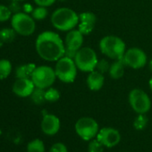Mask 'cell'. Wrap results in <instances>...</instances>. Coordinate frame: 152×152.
<instances>
[{"mask_svg": "<svg viewBox=\"0 0 152 152\" xmlns=\"http://www.w3.org/2000/svg\"><path fill=\"white\" fill-rule=\"evenodd\" d=\"M35 48L39 57L48 62H56L65 56L64 40L56 32L51 31H43L37 37Z\"/></svg>", "mask_w": 152, "mask_h": 152, "instance_id": "6da1fadb", "label": "cell"}, {"mask_svg": "<svg viewBox=\"0 0 152 152\" xmlns=\"http://www.w3.org/2000/svg\"><path fill=\"white\" fill-rule=\"evenodd\" d=\"M53 27L60 31H69L79 23V15L69 7L55 10L50 18Z\"/></svg>", "mask_w": 152, "mask_h": 152, "instance_id": "7a4b0ae2", "label": "cell"}, {"mask_svg": "<svg viewBox=\"0 0 152 152\" xmlns=\"http://www.w3.org/2000/svg\"><path fill=\"white\" fill-rule=\"evenodd\" d=\"M99 50L105 56L113 60L122 59L126 51L124 41L115 35L103 37L99 41Z\"/></svg>", "mask_w": 152, "mask_h": 152, "instance_id": "3957f363", "label": "cell"}, {"mask_svg": "<svg viewBox=\"0 0 152 152\" xmlns=\"http://www.w3.org/2000/svg\"><path fill=\"white\" fill-rule=\"evenodd\" d=\"M55 72L56 78L64 83H72L77 76L78 68L75 64L73 58L64 56L56 62Z\"/></svg>", "mask_w": 152, "mask_h": 152, "instance_id": "277c9868", "label": "cell"}, {"mask_svg": "<svg viewBox=\"0 0 152 152\" xmlns=\"http://www.w3.org/2000/svg\"><path fill=\"white\" fill-rule=\"evenodd\" d=\"M73 60L78 70L83 72H90L96 69L99 61L94 49L90 47H84L76 52Z\"/></svg>", "mask_w": 152, "mask_h": 152, "instance_id": "5b68a950", "label": "cell"}, {"mask_svg": "<svg viewBox=\"0 0 152 152\" xmlns=\"http://www.w3.org/2000/svg\"><path fill=\"white\" fill-rule=\"evenodd\" d=\"M31 79L36 88L47 90L55 83L56 75L55 69L52 67L48 65H39L33 71Z\"/></svg>", "mask_w": 152, "mask_h": 152, "instance_id": "8992f818", "label": "cell"}, {"mask_svg": "<svg viewBox=\"0 0 152 152\" xmlns=\"http://www.w3.org/2000/svg\"><path fill=\"white\" fill-rule=\"evenodd\" d=\"M11 25L17 34L24 37L32 35L36 30V23L33 17L23 12L12 15Z\"/></svg>", "mask_w": 152, "mask_h": 152, "instance_id": "52a82bcc", "label": "cell"}, {"mask_svg": "<svg viewBox=\"0 0 152 152\" xmlns=\"http://www.w3.org/2000/svg\"><path fill=\"white\" fill-rule=\"evenodd\" d=\"M74 129L77 135L85 141H90L95 139L99 131L97 121L89 116H83L78 119L75 123Z\"/></svg>", "mask_w": 152, "mask_h": 152, "instance_id": "ba28073f", "label": "cell"}, {"mask_svg": "<svg viewBox=\"0 0 152 152\" xmlns=\"http://www.w3.org/2000/svg\"><path fill=\"white\" fill-rule=\"evenodd\" d=\"M129 103L136 114H146L151 107V100L148 95L140 89H133L128 96Z\"/></svg>", "mask_w": 152, "mask_h": 152, "instance_id": "9c48e42d", "label": "cell"}, {"mask_svg": "<svg viewBox=\"0 0 152 152\" xmlns=\"http://www.w3.org/2000/svg\"><path fill=\"white\" fill-rule=\"evenodd\" d=\"M122 59L126 66L132 69H140L144 67L148 62L146 53L139 48H131L126 49Z\"/></svg>", "mask_w": 152, "mask_h": 152, "instance_id": "30bf717a", "label": "cell"}, {"mask_svg": "<svg viewBox=\"0 0 152 152\" xmlns=\"http://www.w3.org/2000/svg\"><path fill=\"white\" fill-rule=\"evenodd\" d=\"M84 35L79 30H71L67 31L65 36V56L73 58L76 52L83 48Z\"/></svg>", "mask_w": 152, "mask_h": 152, "instance_id": "8fae6325", "label": "cell"}, {"mask_svg": "<svg viewBox=\"0 0 152 152\" xmlns=\"http://www.w3.org/2000/svg\"><path fill=\"white\" fill-rule=\"evenodd\" d=\"M97 140L106 148H113L116 146L121 140V134L118 130L112 127L101 128L98 134Z\"/></svg>", "mask_w": 152, "mask_h": 152, "instance_id": "7c38bea8", "label": "cell"}, {"mask_svg": "<svg viewBox=\"0 0 152 152\" xmlns=\"http://www.w3.org/2000/svg\"><path fill=\"white\" fill-rule=\"evenodd\" d=\"M35 88L31 78H17L13 85V92L18 97L27 98L31 97Z\"/></svg>", "mask_w": 152, "mask_h": 152, "instance_id": "4fadbf2b", "label": "cell"}, {"mask_svg": "<svg viewBox=\"0 0 152 152\" xmlns=\"http://www.w3.org/2000/svg\"><path fill=\"white\" fill-rule=\"evenodd\" d=\"M97 18L92 12H83L79 15L78 30L83 35L91 34L96 25Z\"/></svg>", "mask_w": 152, "mask_h": 152, "instance_id": "5bb4252c", "label": "cell"}, {"mask_svg": "<svg viewBox=\"0 0 152 152\" xmlns=\"http://www.w3.org/2000/svg\"><path fill=\"white\" fill-rule=\"evenodd\" d=\"M40 126L42 132L46 135L53 136L56 134L60 129V120L55 115L47 114L43 116Z\"/></svg>", "mask_w": 152, "mask_h": 152, "instance_id": "9a60e30c", "label": "cell"}, {"mask_svg": "<svg viewBox=\"0 0 152 152\" xmlns=\"http://www.w3.org/2000/svg\"><path fill=\"white\" fill-rule=\"evenodd\" d=\"M86 83L88 88L92 91H98L101 90L105 83L104 74L97 70H93L90 72L87 76Z\"/></svg>", "mask_w": 152, "mask_h": 152, "instance_id": "2e32d148", "label": "cell"}, {"mask_svg": "<svg viewBox=\"0 0 152 152\" xmlns=\"http://www.w3.org/2000/svg\"><path fill=\"white\" fill-rule=\"evenodd\" d=\"M125 64L124 63L123 59L115 60L113 64H110V68L108 71L109 76L114 80H119L121 79L124 74V68Z\"/></svg>", "mask_w": 152, "mask_h": 152, "instance_id": "e0dca14e", "label": "cell"}, {"mask_svg": "<svg viewBox=\"0 0 152 152\" xmlns=\"http://www.w3.org/2000/svg\"><path fill=\"white\" fill-rule=\"evenodd\" d=\"M36 64L33 63H28L24 64H21L16 68L15 76L16 78H31L33 71L36 68Z\"/></svg>", "mask_w": 152, "mask_h": 152, "instance_id": "ac0fdd59", "label": "cell"}, {"mask_svg": "<svg viewBox=\"0 0 152 152\" xmlns=\"http://www.w3.org/2000/svg\"><path fill=\"white\" fill-rule=\"evenodd\" d=\"M12 72V63L7 59H0V80H5Z\"/></svg>", "mask_w": 152, "mask_h": 152, "instance_id": "d6986e66", "label": "cell"}, {"mask_svg": "<svg viewBox=\"0 0 152 152\" xmlns=\"http://www.w3.org/2000/svg\"><path fill=\"white\" fill-rule=\"evenodd\" d=\"M16 34L13 28H3L0 30V39L4 43H10L15 40Z\"/></svg>", "mask_w": 152, "mask_h": 152, "instance_id": "ffe728a7", "label": "cell"}, {"mask_svg": "<svg viewBox=\"0 0 152 152\" xmlns=\"http://www.w3.org/2000/svg\"><path fill=\"white\" fill-rule=\"evenodd\" d=\"M27 152H45L44 142L39 139L32 140L28 143Z\"/></svg>", "mask_w": 152, "mask_h": 152, "instance_id": "44dd1931", "label": "cell"}, {"mask_svg": "<svg viewBox=\"0 0 152 152\" xmlns=\"http://www.w3.org/2000/svg\"><path fill=\"white\" fill-rule=\"evenodd\" d=\"M48 15V11L47 7H45L38 6L36 8H34L31 11V16L33 17V19L35 21L44 20L45 18H47Z\"/></svg>", "mask_w": 152, "mask_h": 152, "instance_id": "7402d4cb", "label": "cell"}, {"mask_svg": "<svg viewBox=\"0 0 152 152\" xmlns=\"http://www.w3.org/2000/svg\"><path fill=\"white\" fill-rule=\"evenodd\" d=\"M31 100L37 104V105H41L46 101L45 99V90L39 89V88H35L32 94L31 95Z\"/></svg>", "mask_w": 152, "mask_h": 152, "instance_id": "603a6c76", "label": "cell"}, {"mask_svg": "<svg viewBox=\"0 0 152 152\" xmlns=\"http://www.w3.org/2000/svg\"><path fill=\"white\" fill-rule=\"evenodd\" d=\"M148 124V118L145 114H138L133 121V127L135 130L141 131L146 128Z\"/></svg>", "mask_w": 152, "mask_h": 152, "instance_id": "cb8c5ba5", "label": "cell"}, {"mask_svg": "<svg viewBox=\"0 0 152 152\" xmlns=\"http://www.w3.org/2000/svg\"><path fill=\"white\" fill-rule=\"evenodd\" d=\"M45 99L46 101L56 102L60 99V92L58 90L53 87H49L48 89L45 90Z\"/></svg>", "mask_w": 152, "mask_h": 152, "instance_id": "d4e9b609", "label": "cell"}, {"mask_svg": "<svg viewBox=\"0 0 152 152\" xmlns=\"http://www.w3.org/2000/svg\"><path fill=\"white\" fill-rule=\"evenodd\" d=\"M104 146L99 142L97 138L90 140L88 145V152H103Z\"/></svg>", "mask_w": 152, "mask_h": 152, "instance_id": "484cf974", "label": "cell"}, {"mask_svg": "<svg viewBox=\"0 0 152 152\" xmlns=\"http://www.w3.org/2000/svg\"><path fill=\"white\" fill-rule=\"evenodd\" d=\"M12 18V12L8 7L0 5V23H4Z\"/></svg>", "mask_w": 152, "mask_h": 152, "instance_id": "4316f807", "label": "cell"}, {"mask_svg": "<svg viewBox=\"0 0 152 152\" xmlns=\"http://www.w3.org/2000/svg\"><path fill=\"white\" fill-rule=\"evenodd\" d=\"M109 68H110V64L108 63V61L107 59H101V60L98 61L95 70H97L99 72L104 74L106 72H108Z\"/></svg>", "mask_w": 152, "mask_h": 152, "instance_id": "83f0119b", "label": "cell"}, {"mask_svg": "<svg viewBox=\"0 0 152 152\" xmlns=\"http://www.w3.org/2000/svg\"><path fill=\"white\" fill-rule=\"evenodd\" d=\"M49 152H68V150L64 143L57 142L52 145V147L49 149Z\"/></svg>", "mask_w": 152, "mask_h": 152, "instance_id": "f1b7e54d", "label": "cell"}, {"mask_svg": "<svg viewBox=\"0 0 152 152\" xmlns=\"http://www.w3.org/2000/svg\"><path fill=\"white\" fill-rule=\"evenodd\" d=\"M11 3L9 4L8 7L9 9L11 10L12 14H17V13H20L21 12V9H22V7L19 3V1H15V0H11Z\"/></svg>", "mask_w": 152, "mask_h": 152, "instance_id": "f546056e", "label": "cell"}, {"mask_svg": "<svg viewBox=\"0 0 152 152\" xmlns=\"http://www.w3.org/2000/svg\"><path fill=\"white\" fill-rule=\"evenodd\" d=\"M56 0H34V2L37 6L39 7H51Z\"/></svg>", "mask_w": 152, "mask_h": 152, "instance_id": "4dcf8cb0", "label": "cell"}, {"mask_svg": "<svg viewBox=\"0 0 152 152\" xmlns=\"http://www.w3.org/2000/svg\"><path fill=\"white\" fill-rule=\"evenodd\" d=\"M148 69H149V71L152 72V59L148 62Z\"/></svg>", "mask_w": 152, "mask_h": 152, "instance_id": "1f68e13d", "label": "cell"}, {"mask_svg": "<svg viewBox=\"0 0 152 152\" xmlns=\"http://www.w3.org/2000/svg\"><path fill=\"white\" fill-rule=\"evenodd\" d=\"M148 86H149V89H150V91H152V77L149 79V81H148Z\"/></svg>", "mask_w": 152, "mask_h": 152, "instance_id": "d6a6232c", "label": "cell"}, {"mask_svg": "<svg viewBox=\"0 0 152 152\" xmlns=\"http://www.w3.org/2000/svg\"><path fill=\"white\" fill-rule=\"evenodd\" d=\"M3 44H4V42H3L1 39H0V48H1V47L3 46Z\"/></svg>", "mask_w": 152, "mask_h": 152, "instance_id": "836d02e7", "label": "cell"}, {"mask_svg": "<svg viewBox=\"0 0 152 152\" xmlns=\"http://www.w3.org/2000/svg\"><path fill=\"white\" fill-rule=\"evenodd\" d=\"M15 1H19L20 2V1H24V0H15Z\"/></svg>", "mask_w": 152, "mask_h": 152, "instance_id": "e575fe53", "label": "cell"}]
</instances>
